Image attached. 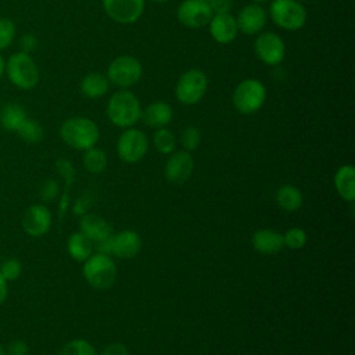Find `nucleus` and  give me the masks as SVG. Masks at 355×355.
I'll list each match as a JSON object with an SVG mask.
<instances>
[{
    "mask_svg": "<svg viewBox=\"0 0 355 355\" xmlns=\"http://www.w3.org/2000/svg\"><path fill=\"white\" fill-rule=\"evenodd\" d=\"M85 169L92 173V175H98L103 173L108 165V158L107 154L103 148L98 147H90L83 151V158H82Z\"/></svg>",
    "mask_w": 355,
    "mask_h": 355,
    "instance_id": "a878e982",
    "label": "nucleus"
},
{
    "mask_svg": "<svg viewBox=\"0 0 355 355\" xmlns=\"http://www.w3.org/2000/svg\"><path fill=\"white\" fill-rule=\"evenodd\" d=\"M4 72H6V61H4V58L0 54V78L3 76Z\"/></svg>",
    "mask_w": 355,
    "mask_h": 355,
    "instance_id": "a19ab883",
    "label": "nucleus"
},
{
    "mask_svg": "<svg viewBox=\"0 0 355 355\" xmlns=\"http://www.w3.org/2000/svg\"><path fill=\"white\" fill-rule=\"evenodd\" d=\"M298 1H305V0H298Z\"/></svg>",
    "mask_w": 355,
    "mask_h": 355,
    "instance_id": "49530a36",
    "label": "nucleus"
},
{
    "mask_svg": "<svg viewBox=\"0 0 355 355\" xmlns=\"http://www.w3.org/2000/svg\"><path fill=\"white\" fill-rule=\"evenodd\" d=\"M153 144L158 153L169 155L176 150L178 139H176L175 133L165 126V128L155 129V132L153 135Z\"/></svg>",
    "mask_w": 355,
    "mask_h": 355,
    "instance_id": "bb28decb",
    "label": "nucleus"
},
{
    "mask_svg": "<svg viewBox=\"0 0 355 355\" xmlns=\"http://www.w3.org/2000/svg\"><path fill=\"white\" fill-rule=\"evenodd\" d=\"M26 118L25 108L17 103H7L0 110V125L8 132H17Z\"/></svg>",
    "mask_w": 355,
    "mask_h": 355,
    "instance_id": "393cba45",
    "label": "nucleus"
},
{
    "mask_svg": "<svg viewBox=\"0 0 355 355\" xmlns=\"http://www.w3.org/2000/svg\"><path fill=\"white\" fill-rule=\"evenodd\" d=\"M269 17L279 28L284 31H298L306 22V10L298 0H272Z\"/></svg>",
    "mask_w": 355,
    "mask_h": 355,
    "instance_id": "423d86ee",
    "label": "nucleus"
},
{
    "mask_svg": "<svg viewBox=\"0 0 355 355\" xmlns=\"http://www.w3.org/2000/svg\"><path fill=\"white\" fill-rule=\"evenodd\" d=\"M58 355H97V352L94 345L87 340L73 338L60 349Z\"/></svg>",
    "mask_w": 355,
    "mask_h": 355,
    "instance_id": "c85d7f7f",
    "label": "nucleus"
},
{
    "mask_svg": "<svg viewBox=\"0 0 355 355\" xmlns=\"http://www.w3.org/2000/svg\"><path fill=\"white\" fill-rule=\"evenodd\" d=\"M208 29L211 37L219 44L232 43L239 33L236 17H233L230 12L214 14L208 22Z\"/></svg>",
    "mask_w": 355,
    "mask_h": 355,
    "instance_id": "dca6fc26",
    "label": "nucleus"
},
{
    "mask_svg": "<svg viewBox=\"0 0 355 355\" xmlns=\"http://www.w3.org/2000/svg\"><path fill=\"white\" fill-rule=\"evenodd\" d=\"M283 241H284V247H288L290 250H301L305 247L308 241V234L304 229L294 226V227H290L283 234Z\"/></svg>",
    "mask_w": 355,
    "mask_h": 355,
    "instance_id": "c756f323",
    "label": "nucleus"
},
{
    "mask_svg": "<svg viewBox=\"0 0 355 355\" xmlns=\"http://www.w3.org/2000/svg\"><path fill=\"white\" fill-rule=\"evenodd\" d=\"M276 202L283 211L294 212L302 207L304 196H302V191L297 186L287 183L277 189Z\"/></svg>",
    "mask_w": 355,
    "mask_h": 355,
    "instance_id": "b1692460",
    "label": "nucleus"
},
{
    "mask_svg": "<svg viewBox=\"0 0 355 355\" xmlns=\"http://www.w3.org/2000/svg\"><path fill=\"white\" fill-rule=\"evenodd\" d=\"M87 209H89V201H87V198L86 197H80V198H78L76 201H75V205H73V214H76V215H83V214H86L87 212Z\"/></svg>",
    "mask_w": 355,
    "mask_h": 355,
    "instance_id": "58836bf2",
    "label": "nucleus"
},
{
    "mask_svg": "<svg viewBox=\"0 0 355 355\" xmlns=\"http://www.w3.org/2000/svg\"><path fill=\"white\" fill-rule=\"evenodd\" d=\"M82 272L89 286L97 290L110 288L116 279V265L112 261L111 255H105L100 252L92 254L83 262Z\"/></svg>",
    "mask_w": 355,
    "mask_h": 355,
    "instance_id": "7ed1b4c3",
    "label": "nucleus"
},
{
    "mask_svg": "<svg viewBox=\"0 0 355 355\" xmlns=\"http://www.w3.org/2000/svg\"><path fill=\"white\" fill-rule=\"evenodd\" d=\"M200 143H201V133H200V130L196 126L189 125V126H186L182 130V133H180V144H182L184 151L191 153V151L197 150Z\"/></svg>",
    "mask_w": 355,
    "mask_h": 355,
    "instance_id": "7c9ffc66",
    "label": "nucleus"
},
{
    "mask_svg": "<svg viewBox=\"0 0 355 355\" xmlns=\"http://www.w3.org/2000/svg\"><path fill=\"white\" fill-rule=\"evenodd\" d=\"M205 1H207V3H211V1H212V0H205Z\"/></svg>",
    "mask_w": 355,
    "mask_h": 355,
    "instance_id": "a18cd8bd",
    "label": "nucleus"
},
{
    "mask_svg": "<svg viewBox=\"0 0 355 355\" xmlns=\"http://www.w3.org/2000/svg\"><path fill=\"white\" fill-rule=\"evenodd\" d=\"M173 118V110L172 107L162 101V100H157L150 103L143 111H141V119L144 121V123L150 128L154 129H159V128H165L171 123Z\"/></svg>",
    "mask_w": 355,
    "mask_h": 355,
    "instance_id": "aec40b11",
    "label": "nucleus"
},
{
    "mask_svg": "<svg viewBox=\"0 0 355 355\" xmlns=\"http://www.w3.org/2000/svg\"><path fill=\"white\" fill-rule=\"evenodd\" d=\"M100 355H130L129 349L122 343H111L105 345Z\"/></svg>",
    "mask_w": 355,
    "mask_h": 355,
    "instance_id": "c9c22d12",
    "label": "nucleus"
},
{
    "mask_svg": "<svg viewBox=\"0 0 355 355\" xmlns=\"http://www.w3.org/2000/svg\"><path fill=\"white\" fill-rule=\"evenodd\" d=\"M0 355H7V354H6V348L3 347L1 343H0Z\"/></svg>",
    "mask_w": 355,
    "mask_h": 355,
    "instance_id": "79ce46f5",
    "label": "nucleus"
},
{
    "mask_svg": "<svg viewBox=\"0 0 355 355\" xmlns=\"http://www.w3.org/2000/svg\"><path fill=\"white\" fill-rule=\"evenodd\" d=\"M208 89L207 75L197 68L183 72L175 86V97L183 105H194L202 100Z\"/></svg>",
    "mask_w": 355,
    "mask_h": 355,
    "instance_id": "6e6552de",
    "label": "nucleus"
},
{
    "mask_svg": "<svg viewBox=\"0 0 355 355\" xmlns=\"http://www.w3.org/2000/svg\"><path fill=\"white\" fill-rule=\"evenodd\" d=\"M144 6V0H103L105 14L122 25L136 22L143 15Z\"/></svg>",
    "mask_w": 355,
    "mask_h": 355,
    "instance_id": "f8f14e48",
    "label": "nucleus"
},
{
    "mask_svg": "<svg viewBox=\"0 0 355 355\" xmlns=\"http://www.w3.org/2000/svg\"><path fill=\"white\" fill-rule=\"evenodd\" d=\"M79 226V232H82L87 239H90L93 244L110 239L114 234L112 226L104 218L92 212H86L82 215Z\"/></svg>",
    "mask_w": 355,
    "mask_h": 355,
    "instance_id": "a211bd4d",
    "label": "nucleus"
},
{
    "mask_svg": "<svg viewBox=\"0 0 355 355\" xmlns=\"http://www.w3.org/2000/svg\"><path fill=\"white\" fill-rule=\"evenodd\" d=\"M8 295V284H7V280L0 275V305L6 301Z\"/></svg>",
    "mask_w": 355,
    "mask_h": 355,
    "instance_id": "ea45409f",
    "label": "nucleus"
},
{
    "mask_svg": "<svg viewBox=\"0 0 355 355\" xmlns=\"http://www.w3.org/2000/svg\"><path fill=\"white\" fill-rule=\"evenodd\" d=\"M212 15L214 12L211 10V6L205 0H183L176 11L179 22L183 26L191 29L208 25Z\"/></svg>",
    "mask_w": 355,
    "mask_h": 355,
    "instance_id": "9b49d317",
    "label": "nucleus"
},
{
    "mask_svg": "<svg viewBox=\"0 0 355 355\" xmlns=\"http://www.w3.org/2000/svg\"><path fill=\"white\" fill-rule=\"evenodd\" d=\"M94 250V244L82 232L72 233L67 240V251L76 262H85Z\"/></svg>",
    "mask_w": 355,
    "mask_h": 355,
    "instance_id": "5701e85b",
    "label": "nucleus"
},
{
    "mask_svg": "<svg viewBox=\"0 0 355 355\" xmlns=\"http://www.w3.org/2000/svg\"><path fill=\"white\" fill-rule=\"evenodd\" d=\"M6 72L10 82L22 89H33L39 83V68L28 53H14L6 62Z\"/></svg>",
    "mask_w": 355,
    "mask_h": 355,
    "instance_id": "39448f33",
    "label": "nucleus"
},
{
    "mask_svg": "<svg viewBox=\"0 0 355 355\" xmlns=\"http://www.w3.org/2000/svg\"><path fill=\"white\" fill-rule=\"evenodd\" d=\"M51 212L44 204L31 205L22 218V227L31 237L44 236L51 227Z\"/></svg>",
    "mask_w": 355,
    "mask_h": 355,
    "instance_id": "2eb2a0df",
    "label": "nucleus"
},
{
    "mask_svg": "<svg viewBox=\"0 0 355 355\" xmlns=\"http://www.w3.org/2000/svg\"><path fill=\"white\" fill-rule=\"evenodd\" d=\"M194 171V161L189 151L184 150H175L169 154L164 173L165 179L172 184H183L186 183Z\"/></svg>",
    "mask_w": 355,
    "mask_h": 355,
    "instance_id": "ddd939ff",
    "label": "nucleus"
},
{
    "mask_svg": "<svg viewBox=\"0 0 355 355\" xmlns=\"http://www.w3.org/2000/svg\"><path fill=\"white\" fill-rule=\"evenodd\" d=\"M60 136L71 148L85 151L97 144L100 139V129L90 118L73 116L62 122Z\"/></svg>",
    "mask_w": 355,
    "mask_h": 355,
    "instance_id": "f03ea898",
    "label": "nucleus"
},
{
    "mask_svg": "<svg viewBox=\"0 0 355 355\" xmlns=\"http://www.w3.org/2000/svg\"><path fill=\"white\" fill-rule=\"evenodd\" d=\"M252 3H255V4H262V3H265V1H268V0H251Z\"/></svg>",
    "mask_w": 355,
    "mask_h": 355,
    "instance_id": "37998d69",
    "label": "nucleus"
},
{
    "mask_svg": "<svg viewBox=\"0 0 355 355\" xmlns=\"http://www.w3.org/2000/svg\"><path fill=\"white\" fill-rule=\"evenodd\" d=\"M236 22H237L239 32L248 36L258 35L266 26L268 11L261 4H255V3L247 4L239 11L236 17Z\"/></svg>",
    "mask_w": 355,
    "mask_h": 355,
    "instance_id": "4468645a",
    "label": "nucleus"
},
{
    "mask_svg": "<svg viewBox=\"0 0 355 355\" xmlns=\"http://www.w3.org/2000/svg\"><path fill=\"white\" fill-rule=\"evenodd\" d=\"M15 39V24L8 18H0V50L7 49Z\"/></svg>",
    "mask_w": 355,
    "mask_h": 355,
    "instance_id": "473e14b6",
    "label": "nucleus"
},
{
    "mask_svg": "<svg viewBox=\"0 0 355 355\" xmlns=\"http://www.w3.org/2000/svg\"><path fill=\"white\" fill-rule=\"evenodd\" d=\"M60 193V186L54 179H47L40 189V197L43 201H53Z\"/></svg>",
    "mask_w": 355,
    "mask_h": 355,
    "instance_id": "72a5a7b5",
    "label": "nucleus"
},
{
    "mask_svg": "<svg viewBox=\"0 0 355 355\" xmlns=\"http://www.w3.org/2000/svg\"><path fill=\"white\" fill-rule=\"evenodd\" d=\"M254 51L265 65L277 67L284 60L286 44L277 33L262 31L255 37Z\"/></svg>",
    "mask_w": 355,
    "mask_h": 355,
    "instance_id": "9d476101",
    "label": "nucleus"
},
{
    "mask_svg": "<svg viewBox=\"0 0 355 355\" xmlns=\"http://www.w3.org/2000/svg\"><path fill=\"white\" fill-rule=\"evenodd\" d=\"M209 6L214 14H225V12H230L233 0H212Z\"/></svg>",
    "mask_w": 355,
    "mask_h": 355,
    "instance_id": "e433bc0d",
    "label": "nucleus"
},
{
    "mask_svg": "<svg viewBox=\"0 0 355 355\" xmlns=\"http://www.w3.org/2000/svg\"><path fill=\"white\" fill-rule=\"evenodd\" d=\"M6 354L7 355H28L29 347L24 340H14L7 345Z\"/></svg>",
    "mask_w": 355,
    "mask_h": 355,
    "instance_id": "f704fd0d",
    "label": "nucleus"
},
{
    "mask_svg": "<svg viewBox=\"0 0 355 355\" xmlns=\"http://www.w3.org/2000/svg\"><path fill=\"white\" fill-rule=\"evenodd\" d=\"M266 94V87L261 80L247 78L241 80L233 90L232 101L240 114L251 115L263 107Z\"/></svg>",
    "mask_w": 355,
    "mask_h": 355,
    "instance_id": "20e7f679",
    "label": "nucleus"
},
{
    "mask_svg": "<svg viewBox=\"0 0 355 355\" xmlns=\"http://www.w3.org/2000/svg\"><path fill=\"white\" fill-rule=\"evenodd\" d=\"M143 75L141 62L129 54L115 57L107 68V79L111 85L119 89H129L135 86Z\"/></svg>",
    "mask_w": 355,
    "mask_h": 355,
    "instance_id": "0eeeda50",
    "label": "nucleus"
},
{
    "mask_svg": "<svg viewBox=\"0 0 355 355\" xmlns=\"http://www.w3.org/2000/svg\"><path fill=\"white\" fill-rule=\"evenodd\" d=\"M15 133L26 143H39L44 136L42 125L31 118H26Z\"/></svg>",
    "mask_w": 355,
    "mask_h": 355,
    "instance_id": "cd10ccee",
    "label": "nucleus"
},
{
    "mask_svg": "<svg viewBox=\"0 0 355 355\" xmlns=\"http://www.w3.org/2000/svg\"><path fill=\"white\" fill-rule=\"evenodd\" d=\"M110 90V80L100 72H90L80 82V92L87 98H100Z\"/></svg>",
    "mask_w": 355,
    "mask_h": 355,
    "instance_id": "4be33fe9",
    "label": "nucleus"
},
{
    "mask_svg": "<svg viewBox=\"0 0 355 355\" xmlns=\"http://www.w3.org/2000/svg\"><path fill=\"white\" fill-rule=\"evenodd\" d=\"M151 1H155V3H165V1H168V0H151Z\"/></svg>",
    "mask_w": 355,
    "mask_h": 355,
    "instance_id": "c03bdc74",
    "label": "nucleus"
},
{
    "mask_svg": "<svg viewBox=\"0 0 355 355\" xmlns=\"http://www.w3.org/2000/svg\"><path fill=\"white\" fill-rule=\"evenodd\" d=\"M141 245V237L133 230H122L111 236V254L122 259L136 257L140 252Z\"/></svg>",
    "mask_w": 355,
    "mask_h": 355,
    "instance_id": "f3484780",
    "label": "nucleus"
},
{
    "mask_svg": "<svg viewBox=\"0 0 355 355\" xmlns=\"http://www.w3.org/2000/svg\"><path fill=\"white\" fill-rule=\"evenodd\" d=\"M252 248L262 255H275L284 248L283 234L273 229H259L251 236Z\"/></svg>",
    "mask_w": 355,
    "mask_h": 355,
    "instance_id": "6ab92c4d",
    "label": "nucleus"
},
{
    "mask_svg": "<svg viewBox=\"0 0 355 355\" xmlns=\"http://www.w3.org/2000/svg\"><path fill=\"white\" fill-rule=\"evenodd\" d=\"M337 194L347 202L355 200V168L349 164L341 165L333 178Z\"/></svg>",
    "mask_w": 355,
    "mask_h": 355,
    "instance_id": "412c9836",
    "label": "nucleus"
},
{
    "mask_svg": "<svg viewBox=\"0 0 355 355\" xmlns=\"http://www.w3.org/2000/svg\"><path fill=\"white\" fill-rule=\"evenodd\" d=\"M148 137L135 126L126 128L118 137L116 154L126 164L140 162L148 151Z\"/></svg>",
    "mask_w": 355,
    "mask_h": 355,
    "instance_id": "1a4fd4ad",
    "label": "nucleus"
},
{
    "mask_svg": "<svg viewBox=\"0 0 355 355\" xmlns=\"http://www.w3.org/2000/svg\"><path fill=\"white\" fill-rule=\"evenodd\" d=\"M21 272H22V263L18 258H8L0 266V275L7 282L17 280L21 276Z\"/></svg>",
    "mask_w": 355,
    "mask_h": 355,
    "instance_id": "2f4dec72",
    "label": "nucleus"
},
{
    "mask_svg": "<svg viewBox=\"0 0 355 355\" xmlns=\"http://www.w3.org/2000/svg\"><path fill=\"white\" fill-rule=\"evenodd\" d=\"M19 44H21V50H22V53H28V54H29L32 50H35V49H36V46H37V40H36V37H35L33 35L28 33V35H24V36L21 37Z\"/></svg>",
    "mask_w": 355,
    "mask_h": 355,
    "instance_id": "4c0bfd02",
    "label": "nucleus"
},
{
    "mask_svg": "<svg viewBox=\"0 0 355 355\" xmlns=\"http://www.w3.org/2000/svg\"><path fill=\"white\" fill-rule=\"evenodd\" d=\"M141 111L139 97L128 89H119L112 93L105 107L110 122L122 129L135 126L141 119Z\"/></svg>",
    "mask_w": 355,
    "mask_h": 355,
    "instance_id": "f257e3e1",
    "label": "nucleus"
}]
</instances>
